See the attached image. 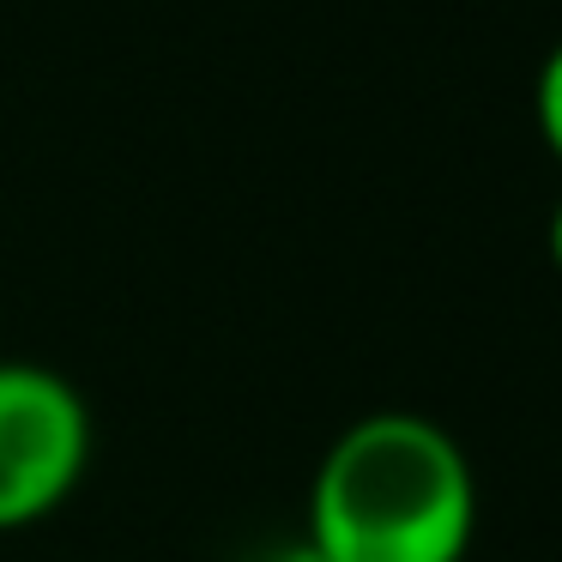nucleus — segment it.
<instances>
[{
	"instance_id": "obj_1",
	"label": "nucleus",
	"mask_w": 562,
	"mask_h": 562,
	"mask_svg": "<svg viewBox=\"0 0 562 562\" xmlns=\"http://www.w3.org/2000/svg\"><path fill=\"white\" fill-rule=\"evenodd\" d=\"M472 526V465L448 429L417 412L357 417L308 490L315 562H460Z\"/></svg>"
},
{
	"instance_id": "obj_2",
	"label": "nucleus",
	"mask_w": 562,
	"mask_h": 562,
	"mask_svg": "<svg viewBox=\"0 0 562 562\" xmlns=\"http://www.w3.org/2000/svg\"><path fill=\"white\" fill-rule=\"evenodd\" d=\"M91 460L86 400L55 369L0 363V532L31 526L74 496Z\"/></svg>"
},
{
	"instance_id": "obj_3",
	"label": "nucleus",
	"mask_w": 562,
	"mask_h": 562,
	"mask_svg": "<svg viewBox=\"0 0 562 562\" xmlns=\"http://www.w3.org/2000/svg\"><path fill=\"white\" fill-rule=\"evenodd\" d=\"M538 134H544V146L557 151L562 164V43L544 55V67H538Z\"/></svg>"
},
{
	"instance_id": "obj_4",
	"label": "nucleus",
	"mask_w": 562,
	"mask_h": 562,
	"mask_svg": "<svg viewBox=\"0 0 562 562\" xmlns=\"http://www.w3.org/2000/svg\"><path fill=\"white\" fill-rule=\"evenodd\" d=\"M550 260H557V272H562V200H557V212H550Z\"/></svg>"
}]
</instances>
